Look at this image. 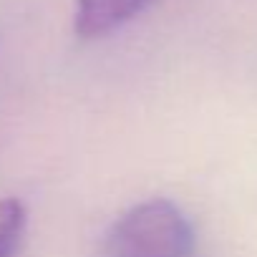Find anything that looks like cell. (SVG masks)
Wrapping results in <instances>:
<instances>
[{"mask_svg":"<svg viewBox=\"0 0 257 257\" xmlns=\"http://www.w3.org/2000/svg\"><path fill=\"white\" fill-rule=\"evenodd\" d=\"M149 3L152 0H76L73 31L86 41L103 38L137 18Z\"/></svg>","mask_w":257,"mask_h":257,"instance_id":"2","label":"cell"},{"mask_svg":"<svg viewBox=\"0 0 257 257\" xmlns=\"http://www.w3.org/2000/svg\"><path fill=\"white\" fill-rule=\"evenodd\" d=\"M28 227L26 204L16 197L0 199V257H16Z\"/></svg>","mask_w":257,"mask_h":257,"instance_id":"3","label":"cell"},{"mask_svg":"<svg viewBox=\"0 0 257 257\" xmlns=\"http://www.w3.org/2000/svg\"><path fill=\"white\" fill-rule=\"evenodd\" d=\"M103 257H197L192 222L164 197L139 202L108 227Z\"/></svg>","mask_w":257,"mask_h":257,"instance_id":"1","label":"cell"}]
</instances>
